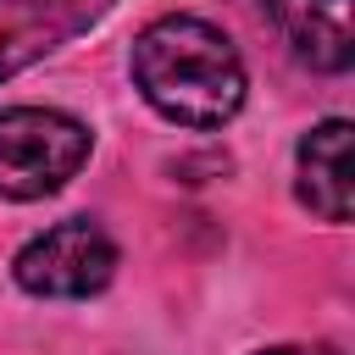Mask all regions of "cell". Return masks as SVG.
Instances as JSON below:
<instances>
[{
	"mask_svg": "<svg viewBox=\"0 0 355 355\" xmlns=\"http://www.w3.org/2000/svg\"><path fill=\"white\" fill-rule=\"evenodd\" d=\"M266 17L277 22L283 44L316 67V72H344L355 61V28H349V0H261Z\"/></svg>",
	"mask_w": 355,
	"mask_h": 355,
	"instance_id": "5b68a950",
	"label": "cell"
},
{
	"mask_svg": "<svg viewBox=\"0 0 355 355\" xmlns=\"http://www.w3.org/2000/svg\"><path fill=\"white\" fill-rule=\"evenodd\" d=\"M89 128L50 105H11L0 111V194L6 200H44L89 161Z\"/></svg>",
	"mask_w": 355,
	"mask_h": 355,
	"instance_id": "7a4b0ae2",
	"label": "cell"
},
{
	"mask_svg": "<svg viewBox=\"0 0 355 355\" xmlns=\"http://www.w3.org/2000/svg\"><path fill=\"white\" fill-rule=\"evenodd\" d=\"M294 172H300V200L322 222H349V122L344 116H327L300 139Z\"/></svg>",
	"mask_w": 355,
	"mask_h": 355,
	"instance_id": "8992f818",
	"label": "cell"
},
{
	"mask_svg": "<svg viewBox=\"0 0 355 355\" xmlns=\"http://www.w3.org/2000/svg\"><path fill=\"white\" fill-rule=\"evenodd\" d=\"M255 355H338L327 344H272V349H255Z\"/></svg>",
	"mask_w": 355,
	"mask_h": 355,
	"instance_id": "52a82bcc",
	"label": "cell"
},
{
	"mask_svg": "<svg viewBox=\"0 0 355 355\" xmlns=\"http://www.w3.org/2000/svg\"><path fill=\"white\" fill-rule=\"evenodd\" d=\"M116 0H0V83L89 33Z\"/></svg>",
	"mask_w": 355,
	"mask_h": 355,
	"instance_id": "277c9868",
	"label": "cell"
},
{
	"mask_svg": "<svg viewBox=\"0 0 355 355\" xmlns=\"http://www.w3.org/2000/svg\"><path fill=\"white\" fill-rule=\"evenodd\" d=\"M133 83L183 128H222L244 105V61L205 17H155L133 39Z\"/></svg>",
	"mask_w": 355,
	"mask_h": 355,
	"instance_id": "6da1fadb",
	"label": "cell"
},
{
	"mask_svg": "<svg viewBox=\"0 0 355 355\" xmlns=\"http://www.w3.org/2000/svg\"><path fill=\"white\" fill-rule=\"evenodd\" d=\"M111 272H116V244L89 216L44 227L17 255V283L39 300H89L111 283Z\"/></svg>",
	"mask_w": 355,
	"mask_h": 355,
	"instance_id": "3957f363",
	"label": "cell"
}]
</instances>
